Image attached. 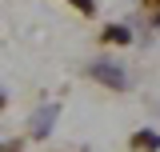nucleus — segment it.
Instances as JSON below:
<instances>
[{
  "label": "nucleus",
  "mask_w": 160,
  "mask_h": 152,
  "mask_svg": "<svg viewBox=\"0 0 160 152\" xmlns=\"http://www.w3.org/2000/svg\"><path fill=\"white\" fill-rule=\"evenodd\" d=\"M92 76H96L100 84H112V88H124V84H128V80H124V72H120L116 64H104V60H100V64H92Z\"/></svg>",
  "instance_id": "nucleus-1"
},
{
  "label": "nucleus",
  "mask_w": 160,
  "mask_h": 152,
  "mask_svg": "<svg viewBox=\"0 0 160 152\" xmlns=\"http://www.w3.org/2000/svg\"><path fill=\"white\" fill-rule=\"evenodd\" d=\"M52 120H56V108L48 104V108H44V112H40L36 120H32V132H36V136H44L48 128H52Z\"/></svg>",
  "instance_id": "nucleus-2"
},
{
  "label": "nucleus",
  "mask_w": 160,
  "mask_h": 152,
  "mask_svg": "<svg viewBox=\"0 0 160 152\" xmlns=\"http://www.w3.org/2000/svg\"><path fill=\"white\" fill-rule=\"evenodd\" d=\"M104 40H108V44H128V28H124V24H112V28H108V32H104Z\"/></svg>",
  "instance_id": "nucleus-3"
},
{
  "label": "nucleus",
  "mask_w": 160,
  "mask_h": 152,
  "mask_svg": "<svg viewBox=\"0 0 160 152\" xmlns=\"http://www.w3.org/2000/svg\"><path fill=\"white\" fill-rule=\"evenodd\" d=\"M156 144H160V140H156V132H136V148H148V152H152Z\"/></svg>",
  "instance_id": "nucleus-4"
},
{
  "label": "nucleus",
  "mask_w": 160,
  "mask_h": 152,
  "mask_svg": "<svg viewBox=\"0 0 160 152\" xmlns=\"http://www.w3.org/2000/svg\"><path fill=\"white\" fill-rule=\"evenodd\" d=\"M72 4H76L80 12H96V0H72Z\"/></svg>",
  "instance_id": "nucleus-5"
},
{
  "label": "nucleus",
  "mask_w": 160,
  "mask_h": 152,
  "mask_svg": "<svg viewBox=\"0 0 160 152\" xmlns=\"http://www.w3.org/2000/svg\"><path fill=\"white\" fill-rule=\"evenodd\" d=\"M148 4H152V8H160V0H148Z\"/></svg>",
  "instance_id": "nucleus-6"
}]
</instances>
